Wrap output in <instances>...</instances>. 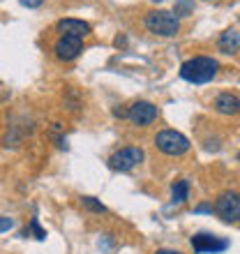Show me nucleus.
I'll return each instance as SVG.
<instances>
[{"instance_id": "nucleus-18", "label": "nucleus", "mask_w": 240, "mask_h": 254, "mask_svg": "<svg viewBox=\"0 0 240 254\" xmlns=\"http://www.w3.org/2000/svg\"><path fill=\"white\" fill-rule=\"evenodd\" d=\"M155 254H182V252H178V250H167V248H164V250H157Z\"/></svg>"}, {"instance_id": "nucleus-8", "label": "nucleus", "mask_w": 240, "mask_h": 254, "mask_svg": "<svg viewBox=\"0 0 240 254\" xmlns=\"http://www.w3.org/2000/svg\"><path fill=\"white\" fill-rule=\"evenodd\" d=\"M81 51H83V40H79V37H67L65 35V37H58L54 44V56L62 63L74 61Z\"/></svg>"}, {"instance_id": "nucleus-5", "label": "nucleus", "mask_w": 240, "mask_h": 254, "mask_svg": "<svg viewBox=\"0 0 240 254\" xmlns=\"http://www.w3.org/2000/svg\"><path fill=\"white\" fill-rule=\"evenodd\" d=\"M189 245L194 248L196 254H220L229 248V241L215 234H208V231H199V234H194L189 238Z\"/></svg>"}, {"instance_id": "nucleus-7", "label": "nucleus", "mask_w": 240, "mask_h": 254, "mask_svg": "<svg viewBox=\"0 0 240 254\" xmlns=\"http://www.w3.org/2000/svg\"><path fill=\"white\" fill-rule=\"evenodd\" d=\"M143 162V150L136 146H127L116 150L111 157H109V167L114 171H132L136 164Z\"/></svg>"}, {"instance_id": "nucleus-1", "label": "nucleus", "mask_w": 240, "mask_h": 254, "mask_svg": "<svg viewBox=\"0 0 240 254\" xmlns=\"http://www.w3.org/2000/svg\"><path fill=\"white\" fill-rule=\"evenodd\" d=\"M217 69H220V63L210 58V56H194L189 61H185L180 65V79H185L187 83H194V86H201V83H208L217 76Z\"/></svg>"}, {"instance_id": "nucleus-11", "label": "nucleus", "mask_w": 240, "mask_h": 254, "mask_svg": "<svg viewBox=\"0 0 240 254\" xmlns=\"http://www.w3.org/2000/svg\"><path fill=\"white\" fill-rule=\"evenodd\" d=\"M217 47H220L222 54H236V51H240V33L238 30H224L220 37V42H217Z\"/></svg>"}, {"instance_id": "nucleus-4", "label": "nucleus", "mask_w": 240, "mask_h": 254, "mask_svg": "<svg viewBox=\"0 0 240 254\" xmlns=\"http://www.w3.org/2000/svg\"><path fill=\"white\" fill-rule=\"evenodd\" d=\"M215 213L222 222L227 224H234L240 222V192L236 190H227L222 192L217 199H215Z\"/></svg>"}, {"instance_id": "nucleus-14", "label": "nucleus", "mask_w": 240, "mask_h": 254, "mask_svg": "<svg viewBox=\"0 0 240 254\" xmlns=\"http://www.w3.org/2000/svg\"><path fill=\"white\" fill-rule=\"evenodd\" d=\"M194 12V0H178L176 2V9H174V14L176 16H189V14Z\"/></svg>"}, {"instance_id": "nucleus-6", "label": "nucleus", "mask_w": 240, "mask_h": 254, "mask_svg": "<svg viewBox=\"0 0 240 254\" xmlns=\"http://www.w3.org/2000/svg\"><path fill=\"white\" fill-rule=\"evenodd\" d=\"M157 116H160V109L155 107L153 102H146V100L134 102L132 107L127 109V121L132 123V125H136V127L153 125V123L157 121Z\"/></svg>"}, {"instance_id": "nucleus-19", "label": "nucleus", "mask_w": 240, "mask_h": 254, "mask_svg": "<svg viewBox=\"0 0 240 254\" xmlns=\"http://www.w3.org/2000/svg\"><path fill=\"white\" fill-rule=\"evenodd\" d=\"M153 2H162V0H153Z\"/></svg>"}, {"instance_id": "nucleus-10", "label": "nucleus", "mask_w": 240, "mask_h": 254, "mask_svg": "<svg viewBox=\"0 0 240 254\" xmlns=\"http://www.w3.org/2000/svg\"><path fill=\"white\" fill-rule=\"evenodd\" d=\"M213 107L222 116H236V114H240V97L234 93H220L215 97Z\"/></svg>"}, {"instance_id": "nucleus-9", "label": "nucleus", "mask_w": 240, "mask_h": 254, "mask_svg": "<svg viewBox=\"0 0 240 254\" xmlns=\"http://www.w3.org/2000/svg\"><path fill=\"white\" fill-rule=\"evenodd\" d=\"M56 33H60V37H79L83 40L88 33H90V26H88L86 21L81 19H60L56 23Z\"/></svg>"}, {"instance_id": "nucleus-15", "label": "nucleus", "mask_w": 240, "mask_h": 254, "mask_svg": "<svg viewBox=\"0 0 240 254\" xmlns=\"http://www.w3.org/2000/svg\"><path fill=\"white\" fill-rule=\"evenodd\" d=\"M30 234H35V238H37V241H44V238H47V231L40 227L37 217H33V222H30V229H26V231H23V236H30Z\"/></svg>"}, {"instance_id": "nucleus-13", "label": "nucleus", "mask_w": 240, "mask_h": 254, "mask_svg": "<svg viewBox=\"0 0 240 254\" xmlns=\"http://www.w3.org/2000/svg\"><path fill=\"white\" fill-rule=\"evenodd\" d=\"M81 206L86 208V210H90V213H100V215L107 213V206L100 203L95 196H81Z\"/></svg>"}, {"instance_id": "nucleus-2", "label": "nucleus", "mask_w": 240, "mask_h": 254, "mask_svg": "<svg viewBox=\"0 0 240 254\" xmlns=\"http://www.w3.org/2000/svg\"><path fill=\"white\" fill-rule=\"evenodd\" d=\"M146 28H148V33L160 35V37H174V35H178V30H180V19L174 12L155 9V12H148Z\"/></svg>"}, {"instance_id": "nucleus-3", "label": "nucleus", "mask_w": 240, "mask_h": 254, "mask_svg": "<svg viewBox=\"0 0 240 254\" xmlns=\"http://www.w3.org/2000/svg\"><path fill=\"white\" fill-rule=\"evenodd\" d=\"M155 146L164 155L178 157V155H185L187 150H189V139H187L185 134L176 132V129H162V132H157V136H155Z\"/></svg>"}, {"instance_id": "nucleus-16", "label": "nucleus", "mask_w": 240, "mask_h": 254, "mask_svg": "<svg viewBox=\"0 0 240 254\" xmlns=\"http://www.w3.org/2000/svg\"><path fill=\"white\" fill-rule=\"evenodd\" d=\"M12 227H14V220H9V217H0V234H2V231H9Z\"/></svg>"}, {"instance_id": "nucleus-12", "label": "nucleus", "mask_w": 240, "mask_h": 254, "mask_svg": "<svg viewBox=\"0 0 240 254\" xmlns=\"http://www.w3.org/2000/svg\"><path fill=\"white\" fill-rule=\"evenodd\" d=\"M189 196V183L187 181H176L171 188V201L174 203H185Z\"/></svg>"}, {"instance_id": "nucleus-17", "label": "nucleus", "mask_w": 240, "mask_h": 254, "mask_svg": "<svg viewBox=\"0 0 240 254\" xmlns=\"http://www.w3.org/2000/svg\"><path fill=\"white\" fill-rule=\"evenodd\" d=\"M19 2H21L23 7H40L44 0H19Z\"/></svg>"}]
</instances>
